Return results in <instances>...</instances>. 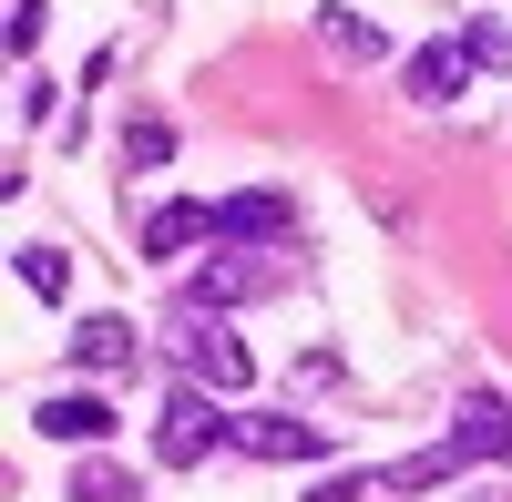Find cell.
I'll return each instance as SVG.
<instances>
[{"label":"cell","instance_id":"obj_1","mask_svg":"<svg viewBox=\"0 0 512 502\" xmlns=\"http://www.w3.org/2000/svg\"><path fill=\"white\" fill-rule=\"evenodd\" d=\"M216 451H236V410H226L216 390L175 380V390H164V421H154V462H164V472H205Z\"/></svg>","mask_w":512,"mask_h":502},{"label":"cell","instance_id":"obj_2","mask_svg":"<svg viewBox=\"0 0 512 502\" xmlns=\"http://www.w3.org/2000/svg\"><path fill=\"white\" fill-rule=\"evenodd\" d=\"M175 359H185V380H195V390H216V400H236V390L256 380L246 339H236L226 318H205V308H175Z\"/></svg>","mask_w":512,"mask_h":502},{"label":"cell","instance_id":"obj_3","mask_svg":"<svg viewBox=\"0 0 512 502\" xmlns=\"http://www.w3.org/2000/svg\"><path fill=\"white\" fill-rule=\"evenodd\" d=\"M216 236H226V246H287V236H297V195H277V185L226 195V205H216Z\"/></svg>","mask_w":512,"mask_h":502},{"label":"cell","instance_id":"obj_4","mask_svg":"<svg viewBox=\"0 0 512 502\" xmlns=\"http://www.w3.org/2000/svg\"><path fill=\"white\" fill-rule=\"evenodd\" d=\"M236 451H246V462H318L328 431L297 421V410H236Z\"/></svg>","mask_w":512,"mask_h":502},{"label":"cell","instance_id":"obj_5","mask_svg":"<svg viewBox=\"0 0 512 502\" xmlns=\"http://www.w3.org/2000/svg\"><path fill=\"white\" fill-rule=\"evenodd\" d=\"M451 451L461 462H512V400L502 390H461L451 400Z\"/></svg>","mask_w":512,"mask_h":502},{"label":"cell","instance_id":"obj_6","mask_svg":"<svg viewBox=\"0 0 512 502\" xmlns=\"http://www.w3.org/2000/svg\"><path fill=\"white\" fill-rule=\"evenodd\" d=\"M31 431L41 441H72V451H103L113 441V400H93V390H41Z\"/></svg>","mask_w":512,"mask_h":502},{"label":"cell","instance_id":"obj_7","mask_svg":"<svg viewBox=\"0 0 512 502\" xmlns=\"http://www.w3.org/2000/svg\"><path fill=\"white\" fill-rule=\"evenodd\" d=\"M62 349H72V369H82V380H123V369L144 359V339H134V318H82V328H72Z\"/></svg>","mask_w":512,"mask_h":502},{"label":"cell","instance_id":"obj_8","mask_svg":"<svg viewBox=\"0 0 512 502\" xmlns=\"http://www.w3.org/2000/svg\"><path fill=\"white\" fill-rule=\"evenodd\" d=\"M472 72H482V62H472V41L451 31V41H420L400 82H410V103H451V93H461V82H472Z\"/></svg>","mask_w":512,"mask_h":502},{"label":"cell","instance_id":"obj_9","mask_svg":"<svg viewBox=\"0 0 512 502\" xmlns=\"http://www.w3.org/2000/svg\"><path fill=\"white\" fill-rule=\"evenodd\" d=\"M205 236H216V205H195V195H164L154 205V216H144V257H185V246H205Z\"/></svg>","mask_w":512,"mask_h":502},{"label":"cell","instance_id":"obj_10","mask_svg":"<svg viewBox=\"0 0 512 502\" xmlns=\"http://www.w3.org/2000/svg\"><path fill=\"white\" fill-rule=\"evenodd\" d=\"M318 41H328L338 62H390V31H379L369 11H349V0H328V11H318Z\"/></svg>","mask_w":512,"mask_h":502},{"label":"cell","instance_id":"obj_11","mask_svg":"<svg viewBox=\"0 0 512 502\" xmlns=\"http://www.w3.org/2000/svg\"><path fill=\"white\" fill-rule=\"evenodd\" d=\"M11 267H21V287H31V298H52V308L72 298V257H62L52 236H21V246H11Z\"/></svg>","mask_w":512,"mask_h":502},{"label":"cell","instance_id":"obj_12","mask_svg":"<svg viewBox=\"0 0 512 502\" xmlns=\"http://www.w3.org/2000/svg\"><path fill=\"white\" fill-rule=\"evenodd\" d=\"M236 298H256V267H236V257H216V267L185 277V308H236Z\"/></svg>","mask_w":512,"mask_h":502},{"label":"cell","instance_id":"obj_13","mask_svg":"<svg viewBox=\"0 0 512 502\" xmlns=\"http://www.w3.org/2000/svg\"><path fill=\"white\" fill-rule=\"evenodd\" d=\"M461 472V451L441 441V451H410V462H390V472H379V492H441Z\"/></svg>","mask_w":512,"mask_h":502},{"label":"cell","instance_id":"obj_14","mask_svg":"<svg viewBox=\"0 0 512 502\" xmlns=\"http://www.w3.org/2000/svg\"><path fill=\"white\" fill-rule=\"evenodd\" d=\"M62 502H144L134 492V472H123V462H103V451H93V462H72V492Z\"/></svg>","mask_w":512,"mask_h":502},{"label":"cell","instance_id":"obj_15","mask_svg":"<svg viewBox=\"0 0 512 502\" xmlns=\"http://www.w3.org/2000/svg\"><path fill=\"white\" fill-rule=\"evenodd\" d=\"M123 164H144V175L175 164V123H164V113H123Z\"/></svg>","mask_w":512,"mask_h":502},{"label":"cell","instance_id":"obj_16","mask_svg":"<svg viewBox=\"0 0 512 502\" xmlns=\"http://www.w3.org/2000/svg\"><path fill=\"white\" fill-rule=\"evenodd\" d=\"M461 41H472V62H482V72H512V31H502V21H472Z\"/></svg>","mask_w":512,"mask_h":502},{"label":"cell","instance_id":"obj_17","mask_svg":"<svg viewBox=\"0 0 512 502\" xmlns=\"http://www.w3.org/2000/svg\"><path fill=\"white\" fill-rule=\"evenodd\" d=\"M41 41V0H11V52H31Z\"/></svg>","mask_w":512,"mask_h":502},{"label":"cell","instance_id":"obj_18","mask_svg":"<svg viewBox=\"0 0 512 502\" xmlns=\"http://www.w3.org/2000/svg\"><path fill=\"white\" fill-rule=\"evenodd\" d=\"M308 502H359V472H338V482H318Z\"/></svg>","mask_w":512,"mask_h":502},{"label":"cell","instance_id":"obj_19","mask_svg":"<svg viewBox=\"0 0 512 502\" xmlns=\"http://www.w3.org/2000/svg\"><path fill=\"white\" fill-rule=\"evenodd\" d=\"M461 502H512V492H461Z\"/></svg>","mask_w":512,"mask_h":502}]
</instances>
